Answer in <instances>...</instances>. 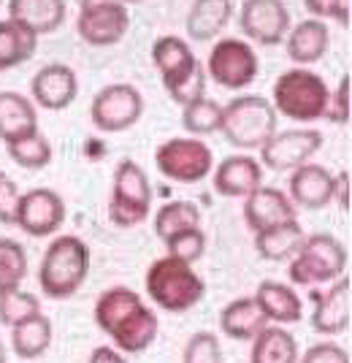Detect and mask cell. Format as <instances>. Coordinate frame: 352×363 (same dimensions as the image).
<instances>
[{
    "label": "cell",
    "mask_w": 352,
    "mask_h": 363,
    "mask_svg": "<svg viewBox=\"0 0 352 363\" xmlns=\"http://www.w3.org/2000/svg\"><path fill=\"white\" fill-rule=\"evenodd\" d=\"M95 325L114 342L123 355L149 350L160 331V320L130 288H111L95 301Z\"/></svg>",
    "instance_id": "1"
},
{
    "label": "cell",
    "mask_w": 352,
    "mask_h": 363,
    "mask_svg": "<svg viewBox=\"0 0 352 363\" xmlns=\"http://www.w3.org/2000/svg\"><path fill=\"white\" fill-rule=\"evenodd\" d=\"M90 274V247L84 239L65 233L52 239L38 266V288L52 301L76 296Z\"/></svg>",
    "instance_id": "2"
},
{
    "label": "cell",
    "mask_w": 352,
    "mask_h": 363,
    "mask_svg": "<svg viewBox=\"0 0 352 363\" xmlns=\"http://www.w3.org/2000/svg\"><path fill=\"white\" fill-rule=\"evenodd\" d=\"M144 288L157 309L171 312V315H182V312H190L203 298L206 282L190 263L163 255L147 269Z\"/></svg>",
    "instance_id": "3"
},
{
    "label": "cell",
    "mask_w": 352,
    "mask_h": 363,
    "mask_svg": "<svg viewBox=\"0 0 352 363\" xmlns=\"http://www.w3.org/2000/svg\"><path fill=\"white\" fill-rule=\"evenodd\" d=\"M276 108L266 95H236L222 106L220 133L239 150H261L276 133Z\"/></svg>",
    "instance_id": "4"
},
{
    "label": "cell",
    "mask_w": 352,
    "mask_h": 363,
    "mask_svg": "<svg viewBox=\"0 0 352 363\" xmlns=\"http://www.w3.org/2000/svg\"><path fill=\"white\" fill-rule=\"evenodd\" d=\"M328 98L331 90L320 74L309 68H290L276 76L271 106L276 108V114L293 122H314L325 117Z\"/></svg>",
    "instance_id": "5"
},
{
    "label": "cell",
    "mask_w": 352,
    "mask_h": 363,
    "mask_svg": "<svg viewBox=\"0 0 352 363\" xmlns=\"http://www.w3.org/2000/svg\"><path fill=\"white\" fill-rule=\"evenodd\" d=\"M344 269H347L344 244L331 233H312L304 239L301 250L290 257L288 277L298 288H317L339 279Z\"/></svg>",
    "instance_id": "6"
},
{
    "label": "cell",
    "mask_w": 352,
    "mask_h": 363,
    "mask_svg": "<svg viewBox=\"0 0 352 363\" xmlns=\"http://www.w3.org/2000/svg\"><path fill=\"white\" fill-rule=\"evenodd\" d=\"M154 166L166 179L195 184L212 174L215 155L200 138H169L154 150Z\"/></svg>",
    "instance_id": "7"
},
{
    "label": "cell",
    "mask_w": 352,
    "mask_h": 363,
    "mask_svg": "<svg viewBox=\"0 0 352 363\" xmlns=\"http://www.w3.org/2000/svg\"><path fill=\"white\" fill-rule=\"evenodd\" d=\"M261 71V60L252 44L242 38H220L206 60V76L225 90H246Z\"/></svg>",
    "instance_id": "8"
},
{
    "label": "cell",
    "mask_w": 352,
    "mask_h": 363,
    "mask_svg": "<svg viewBox=\"0 0 352 363\" xmlns=\"http://www.w3.org/2000/svg\"><path fill=\"white\" fill-rule=\"evenodd\" d=\"M144 114V95L138 87L114 82L106 84L103 90L90 104V120L101 133H123L127 128H133Z\"/></svg>",
    "instance_id": "9"
},
{
    "label": "cell",
    "mask_w": 352,
    "mask_h": 363,
    "mask_svg": "<svg viewBox=\"0 0 352 363\" xmlns=\"http://www.w3.org/2000/svg\"><path fill=\"white\" fill-rule=\"evenodd\" d=\"M130 28V11L120 0H103L81 6L76 19V33L90 46H114L120 44Z\"/></svg>",
    "instance_id": "10"
},
{
    "label": "cell",
    "mask_w": 352,
    "mask_h": 363,
    "mask_svg": "<svg viewBox=\"0 0 352 363\" xmlns=\"http://www.w3.org/2000/svg\"><path fill=\"white\" fill-rule=\"evenodd\" d=\"M322 147V133L312 128H298V130H276L261 147V166L271 171H293V168L309 163Z\"/></svg>",
    "instance_id": "11"
},
{
    "label": "cell",
    "mask_w": 352,
    "mask_h": 363,
    "mask_svg": "<svg viewBox=\"0 0 352 363\" xmlns=\"http://www.w3.org/2000/svg\"><path fill=\"white\" fill-rule=\"evenodd\" d=\"M65 220V201L52 187H33L19 196L14 225L28 236H52Z\"/></svg>",
    "instance_id": "12"
},
{
    "label": "cell",
    "mask_w": 352,
    "mask_h": 363,
    "mask_svg": "<svg viewBox=\"0 0 352 363\" xmlns=\"http://www.w3.org/2000/svg\"><path fill=\"white\" fill-rule=\"evenodd\" d=\"M239 25L249 41L261 46H276L290 30V11L282 0H244Z\"/></svg>",
    "instance_id": "13"
},
{
    "label": "cell",
    "mask_w": 352,
    "mask_h": 363,
    "mask_svg": "<svg viewBox=\"0 0 352 363\" xmlns=\"http://www.w3.org/2000/svg\"><path fill=\"white\" fill-rule=\"evenodd\" d=\"M30 101L49 111L68 108L79 95V76L65 62H49L30 79Z\"/></svg>",
    "instance_id": "14"
},
{
    "label": "cell",
    "mask_w": 352,
    "mask_h": 363,
    "mask_svg": "<svg viewBox=\"0 0 352 363\" xmlns=\"http://www.w3.org/2000/svg\"><path fill=\"white\" fill-rule=\"evenodd\" d=\"M352 320V279L347 274H341L334 279L331 290H325L314 301L312 312V328L325 336H336L350 328Z\"/></svg>",
    "instance_id": "15"
},
{
    "label": "cell",
    "mask_w": 352,
    "mask_h": 363,
    "mask_svg": "<svg viewBox=\"0 0 352 363\" xmlns=\"http://www.w3.org/2000/svg\"><path fill=\"white\" fill-rule=\"evenodd\" d=\"M288 190L295 209H325L334 201V174L317 163H304L290 171Z\"/></svg>",
    "instance_id": "16"
},
{
    "label": "cell",
    "mask_w": 352,
    "mask_h": 363,
    "mask_svg": "<svg viewBox=\"0 0 352 363\" xmlns=\"http://www.w3.org/2000/svg\"><path fill=\"white\" fill-rule=\"evenodd\" d=\"M217 196L246 198L263 184V166L252 155H228L212 174Z\"/></svg>",
    "instance_id": "17"
},
{
    "label": "cell",
    "mask_w": 352,
    "mask_h": 363,
    "mask_svg": "<svg viewBox=\"0 0 352 363\" xmlns=\"http://www.w3.org/2000/svg\"><path fill=\"white\" fill-rule=\"evenodd\" d=\"M295 214H298V209L293 206L288 193H282L276 187L261 184L258 190H252L244 198V223L249 225L252 233H258L263 228L279 225V223H288V220H295Z\"/></svg>",
    "instance_id": "18"
},
{
    "label": "cell",
    "mask_w": 352,
    "mask_h": 363,
    "mask_svg": "<svg viewBox=\"0 0 352 363\" xmlns=\"http://www.w3.org/2000/svg\"><path fill=\"white\" fill-rule=\"evenodd\" d=\"M35 130H38V111L30 98L11 90L0 92V141L14 144Z\"/></svg>",
    "instance_id": "19"
},
{
    "label": "cell",
    "mask_w": 352,
    "mask_h": 363,
    "mask_svg": "<svg viewBox=\"0 0 352 363\" xmlns=\"http://www.w3.org/2000/svg\"><path fill=\"white\" fill-rule=\"evenodd\" d=\"M255 301L263 309V315L274 325H290L298 323L304 315V303L293 285L276 282V279H263L255 290Z\"/></svg>",
    "instance_id": "20"
},
{
    "label": "cell",
    "mask_w": 352,
    "mask_h": 363,
    "mask_svg": "<svg viewBox=\"0 0 352 363\" xmlns=\"http://www.w3.org/2000/svg\"><path fill=\"white\" fill-rule=\"evenodd\" d=\"M288 57L293 62L301 65H312V62L322 60V55L328 52V44H331V30L322 19H304L298 22L295 28L288 30Z\"/></svg>",
    "instance_id": "21"
},
{
    "label": "cell",
    "mask_w": 352,
    "mask_h": 363,
    "mask_svg": "<svg viewBox=\"0 0 352 363\" xmlns=\"http://www.w3.org/2000/svg\"><path fill=\"white\" fill-rule=\"evenodd\" d=\"M266 325H268V320L255 301V296L236 298V301L225 303L220 312V328L228 339H236V342H252V336Z\"/></svg>",
    "instance_id": "22"
},
{
    "label": "cell",
    "mask_w": 352,
    "mask_h": 363,
    "mask_svg": "<svg viewBox=\"0 0 352 363\" xmlns=\"http://www.w3.org/2000/svg\"><path fill=\"white\" fill-rule=\"evenodd\" d=\"M304 239H307V233H304V228L298 225V217H295V220H288V223L258 230L255 233V250H258V255L263 260L279 263V260H290L301 250Z\"/></svg>",
    "instance_id": "23"
},
{
    "label": "cell",
    "mask_w": 352,
    "mask_h": 363,
    "mask_svg": "<svg viewBox=\"0 0 352 363\" xmlns=\"http://www.w3.org/2000/svg\"><path fill=\"white\" fill-rule=\"evenodd\" d=\"M8 19L28 25L38 35L55 33L65 22V0H8Z\"/></svg>",
    "instance_id": "24"
},
{
    "label": "cell",
    "mask_w": 352,
    "mask_h": 363,
    "mask_svg": "<svg viewBox=\"0 0 352 363\" xmlns=\"http://www.w3.org/2000/svg\"><path fill=\"white\" fill-rule=\"evenodd\" d=\"M249 363H298V342L282 325L268 323L252 336Z\"/></svg>",
    "instance_id": "25"
},
{
    "label": "cell",
    "mask_w": 352,
    "mask_h": 363,
    "mask_svg": "<svg viewBox=\"0 0 352 363\" xmlns=\"http://www.w3.org/2000/svg\"><path fill=\"white\" fill-rule=\"evenodd\" d=\"M233 0H195L187 14V35L193 41H212L228 28Z\"/></svg>",
    "instance_id": "26"
},
{
    "label": "cell",
    "mask_w": 352,
    "mask_h": 363,
    "mask_svg": "<svg viewBox=\"0 0 352 363\" xmlns=\"http://www.w3.org/2000/svg\"><path fill=\"white\" fill-rule=\"evenodd\" d=\"M152 60L160 71V82H174L182 74L193 71L198 65V57L193 55L190 44L179 35H160L152 44Z\"/></svg>",
    "instance_id": "27"
},
{
    "label": "cell",
    "mask_w": 352,
    "mask_h": 363,
    "mask_svg": "<svg viewBox=\"0 0 352 363\" xmlns=\"http://www.w3.org/2000/svg\"><path fill=\"white\" fill-rule=\"evenodd\" d=\"M38 33L16 19H0V62L3 68H16L35 55Z\"/></svg>",
    "instance_id": "28"
},
{
    "label": "cell",
    "mask_w": 352,
    "mask_h": 363,
    "mask_svg": "<svg viewBox=\"0 0 352 363\" xmlns=\"http://www.w3.org/2000/svg\"><path fill=\"white\" fill-rule=\"evenodd\" d=\"M52 320L44 312L11 328V350L22 361H35L52 347Z\"/></svg>",
    "instance_id": "29"
},
{
    "label": "cell",
    "mask_w": 352,
    "mask_h": 363,
    "mask_svg": "<svg viewBox=\"0 0 352 363\" xmlns=\"http://www.w3.org/2000/svg\"><path fill=\"white\" fill-rule=\"evenodd\" d=\"M111 198H123V201L152 206V184H149L147 171L138 166L136 160H123L120 166L114 168Z\"/></svg>",
    "instance_id": "30"
},
{
    "label": "cell",
    "mask_w": 352,
    "mask_h": 363,
    "mask_svg": "<svg viewBox=\"0 0 352 363\" xmlns=\"http://www.w3.org/2000/svg\"><path fill=\"white\" fill-rule=\"evenodd\" d=\"M200 225V209L190 201H171L166 206H160V212L154 214V233L166 242L169 236L187 230V228Z\"/></svg>",
    "instance_id": "31"
},
{
    "label": "cell",
    "mask_w": 352,
    "mask_h": 363,
    "mask_svg": "<svg viewBox=\"0 0 352 363\" xmlns=\"http://www.w3.org/2000/svg\"><path fill=\"white\" fill-rule=\"evenodd\" d=\"M222 125V104H217L212 98H200L195 104L182 106V128L190 136H212L220 133Z\"/></svg>",
    "instance_id": "32"
},
{
    "label": "cell",
    "mask_w": 352,
    "mask_h": 363,
    "mask_svg": "<svg viewBox=\"0 0 352 363\" xmlns=\"http://www.w3.org/2000/svg\"><path fill=\"white\" fill-rule=\"evenodd\" d=\"M6 152H8V157L14 160L16 166L28 168V171H41V168L52 163V144H49V138L41 130L19 138L14 144H6Z\"/></svg>",
    "instance_id": "33"
},
{
    "label": "cell",
    "mask_w": 352,
    "mask_h": 363,
    "mask_svg": "<svg viewBox=\"0 0 352 363\" xmlns=\"http://www.w3.org/2000/svg\"><path fill=\"white\" fill-rule=\"evenodd\" d=\"M28 277V252L14 239H0V293L22 288Z\"/></svg>",
    "instance_id": "34"
},
{
    "label": "cell",
    "mask_w": 352,
    "mask_h": 363,
    "mask_svg": "<svg viewBox=\"0 0 352 363\" xmlns=\"http://www.w3.org/2000/svg\"><path fill=\"white\" fill-rule=\"evenodd\" d=\"M35 315H41L38 296H33V293H28V290L22 288L0 293V323L6 328H14V325L35 318Z\"/></svg>",
    "instance_id": "35"
},
{
    "label": "cell",
    "mask_w": 352,
    "mask_h": 363,
    "mask_svg": "<svg viewBox=\"0 0 352 363\" xmlns=\"http://www.w3.org/2000/svg\"><path fill=\"white\" fill-rule=\"evenodd\" d=\"M206 82H209L206 68L198 62L193 71H187V74H182L179 79H174V82H166L163 87H166V92L171 95L174 104L187 106V104H195L200 98H206Z\"/></svg>",
    "instance_id": "36"
},
{
    "label": "cell",
    "mask_w": 352,
    "mask_h": 363,
    "mask_svg": "<svg viewBox=\"0 0 352 363\" xmlns=\"http://www.w3.org/2000/svg\"><path fill=\"white\" fill-rule=\"evenodd\" d=\"M206 252V233L198 228H187V230H179L166 239V255L176 257V260H184V263H198Z\"/></svg>",
    "instance_id": "37"
},
{
    "label": "cell",
    "mask_w": 352,
    "mask_h": 363,
    "mask_svg": "<svg viewBox=\"0 0 352 363\" xmlns=\"http://www.w3.org/2000/svg\"><path fill=\"white\" fill-rule=\"evenodd\" d=\"M222 345L212 331H198L193 333L184 345L182 363H222Z\"/></svg>",
    "instance_id": "38"
},
{
    "label": "cell",
    "mask_w": 352,
    "mask_h": 363,
    "mask_svg": "<svg viewBox=\"0 0 352 363\" xmlns=\"http://www.w3.org/2000/svg\"><path fill=\"white\" fill-rule=\"evenodd\" d=\"M152 206L144 203H133V201H123V198H108V220L117 228H136L149 217Z\"/></svg>",
    "instance_id": "39"
},
{
    "label": "cell",
    "mask_w": 352,
    "mask_h": 363,
    "mask_svg": "<svg viewBox=\"0 0 352 363\" xmlns=\"http://www.w3.org/2000/svg\"><path fill=\"white\" fill-rule=\"evenodd\" d=\"M350 95H352V79L350 76H341L336 92H331V98H328V111H325V117L347 125V122H350Z\"/></svg>",
    "instance_id": "40"
},
{
    "label": "cell",
    "mask_w": 352,
    "mask_h": 363,
    "mask_svg": "<svg viewBox=\"0 0 352 363\" xmlns=\"http://www.w3.org/2000/svg\"><path fill=\"white\" fill-rule=\"evenodd\" d=\"M19 187H16V182L6 174V171H0V223H6V225H14V217H16V206H19Z\"/></svg>",
    "instance_id": "41"
},
{
    "label": "cell",
    "mask_w": 352,
    "mask_h": 363,
    "mask_svg": "<svg viewBox=\"0 0 352 363\" xmlns=\"http://www.w3.org/2000/svg\"><path fill=\"white\" fill-rule=\"evenodd\" d=\"M298 363H350V352L336 342H320L298 358Z\"/></svg>",
    "instance_id": "42"
},
{
    "label": "cell",
    "mask_w": 352,
    "mask_h": 363,
    "mask_svg": "<svg viewBox=\"0 0 352 363\" xmlns=\"http://www.w3.org/2000/svg\"><path fill=\"white\" fill-rule=\"evenodd\" d=\"M350 179L352 177H350V171H347V168L334 177V201H336L344 212H350V201H352L350 198Z\"/></svg>",
    "instance_id": "43"
},
{
    "label": "cell",
    "mask_w": 352,
    "mask_h": 363,
    "mask_svg": "<svg viewBox=\"0 0 352 363\" xmlns=\"http://www.w3.org/2000/svg\"><path fill=\"white\" fill-rule=\"evenodd\" d=\"M90 363H127V358L117 347H95L90 355Z\"/></svg>",
    "instance_id": "44"
},
{
    "label": "cell",
    "mask_w": 352,
    "mask_h": 363,
    "mask_svg": "<svg viewBox=\"0 0 352 363\" xmlns=\"http://www.w3.org/2000/svg\"><path fill=\"white\" fill-rule=\"evenodd\" d=\"M304 6L314 19H331L334 16V0H304Z\"/></svg>",
    "instance_id": "45"
},
{
    "label": "cell",
    "mask_w": 352,
    "mask_h": 363,
    "mask_svg": "<svg viewBox=\"0 0 352 363\" xmlns=\"http://www.w3.org/2000/svg\"><path fill=\"white\" fill-rule=\"evenodd\" d=\"M341 28H350L352 25V0H334V16Z\"/></svg>",
    "instance_id": "46"
},
{
    "label": "cell",
    "mask_w": 352,
    "mask_h": 363,
    "mask_svg": "<svg viewBox=\"0 0 352 363\" xmlns=\"http://www.w3.org/2000/svg\"><path fill=\"white\" fill-rule=\"evenodd\" d=\"M8 361V350H6V342L0 339V363H6Z\"/></svg>",
    "instance_id": "47"
},
{
    "label": "cell",
    "mask_w": 352,
    "mask_h": 363,
    "mask_svg": "<svg viewBox=\"0 0 352 363\" xmlns=\"http://www.w3.org/2000/svg\"><path fill=\"white\" fill-rule=\"evenodd\" d=\"M92 3H103V0H79V6H92Z\"/></svg>",
    "instance_id": "48"
},
{
    "label": "cell",
    "mask_w": 352,
    "mask_h": 363,
    "mask_svg": "<svg viewBox=\"0 0 352 363\" xmlns=\"http://www.w3.org/2000/svg\"><path fill=\"white\" fill-rule=\"evenodd\" d=\"M120 3H125V6H127V3H138V0H120Z\"/></svg>",
    "instance_id": "49"
},
{
    "label": "cell",
    "mask_w": 352,
    "mask_h": 363,
    "mask_svg": "<svg viewBox=\"0 0 352 363\" xmlns=\"http://www.w3.org/2000/svg\"><path fill=\"white\" fill-rule=\"evenodd\" d=\"M3 71H6V68H3V62H0V74H3Z\"/></svg>",
    "instance_id": "50"
}]
</instances>
